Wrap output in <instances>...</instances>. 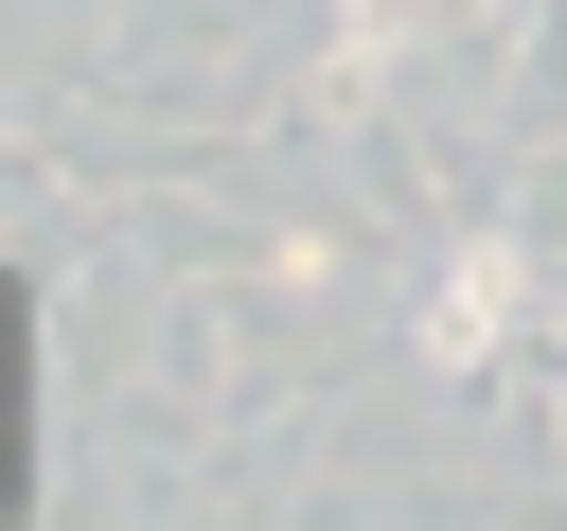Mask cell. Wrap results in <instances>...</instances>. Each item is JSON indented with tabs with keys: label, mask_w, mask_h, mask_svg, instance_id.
<instances>
[{
	"label": "cell",
	"mask_w": 567,
	"mask_h": 531,
	"mask_svg": "<svg viewBox=\"0 0 567 531\" xmlns=\"http://www.w3.org/2000/svg\"><path fill=\"white\" fill-rule=\"evenodd\" d=\"M337 18H354V53H372V71H390V35H408V18H425V0H337Z\"/></svg>",
	"instance_id": "obj_3"
},
{
	"label": "cell",
	"mask_w": 567,
	"mask_h": 531,
	"mask_svg": "<svg viewBox=\"0 0 567 531\" xmlns=\"http://www.w3.org/2000/svg\"><path fill=\"white\" fill-rule=\"evenodd\" d=\"M514 301H532V248H514V230H478V248L443 266V301H425V336H408V354H425V372H496Z\"/></svg>",
	"instance_id": "obj_1"
},
{
	"label": "cell",
	"mask_w": 567,
	"mask_h": 531,
	"mask_svg": "<svg viewBox=\"0 0 567 531\" xmlns=\"http://www.w3.org/2000/svg\"><path fill=\"white\" fill-rule=\"evenodd\" d=\"M230 372H248V319H230V301H159V319H142V389H159V407H213Z\"/></svg>",
	"instance_id": "obj_2"
}]
</instances>
